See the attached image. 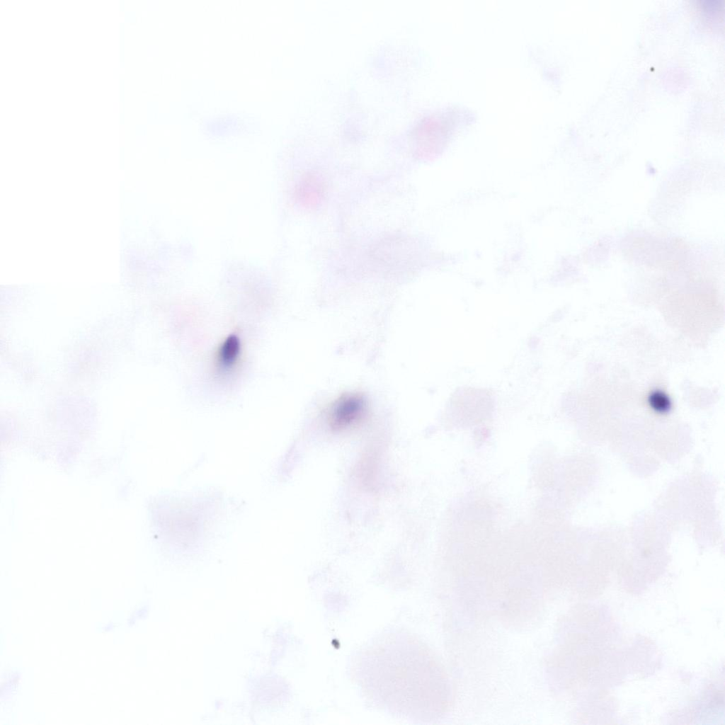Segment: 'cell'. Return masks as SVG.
<instances>
[{
    "instance_id": "obj_4",
    "label": "cell",
    "mask_w": 725,
    "mask_h": 725,
    "mask_svg": "<svg viewBox=\"0 0 725 725\" xmlns=\"http://www.w3.org/2000/svg\"><path fill=\"white\" fill-rule=\"evenodd\" d=\"M648 401L650 407L661 414L667 413L671 409L669 396L660 390L653 391L649 396Z\"/></svg>"
},
{
    "instance_id": "obj_2",
    "label": "cell",
    "mask_w": 725,
    "mask_h": 725,
    "mask_svg": "<svg viewBox=\"0 0 725 725\" xmlns=\"http://www.w3.org/2000/svg\"><path fill=\"white\" fill-rule=\"evenodd\" d=\"M365 409V401L362 396L355 394L346 395L339 399L331 407L329 418L334 427H344L360 420L364 415Z\"/></svg>"
},
{
    "instance_id": "obj_3",
    "label": "cell",
    "mask_w": 725,
    "mask_h": 725,
    "mask_svg": "<svg viewBox=\"0 0 725 725\" xmlns=\"http://www.w3.org/2000/svg\"><path fill=\"white\" fill-rule=\"evenodd\" d=\"M240 352L239 339L234 335L227 337L218 351L217 362L219 366L224 370L232 368L236 362Z\"/></svg>"
},
{
    "instance_id": "obj_1",
    "label": "cell",
    "mask_w": 725,
    "mask_h": 725,
    "mask_svg": "<svg viewBox=\"0 0 725 725\" xmlns=\"http://www.w3.org/2000/svg\"><path fill=\"white\" fill-rule=\"evenodd\" d=\"M356 668L368 698L393 714L432 721L452 706V687L444 667L426 646L406 634L376 640L359 656Z\"/></svg>"
}]
</instances>
